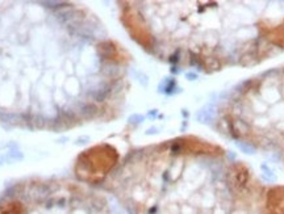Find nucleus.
I'll return each mask as SVG.
<instances>
[{
  "instance_id": "f257e3e1",
  "label": "nucleus",
  "mask_w": 284,
  "mask_h": 214,
  "mask_svg": "<svg viewBox=\"0 0 284 214\" xmlns=\"http://www.w3.org/2000/svg\"><path fill=\"white\" fill-rule=\"evenodd\" d=\"M112 152L115 151L108 147H95L86 151L77 162V173L86 178L107 169L112 164Z\"/></svg>"
},
{
  "instance_id": "f03ea898",
  "label": "nucleus",
  "mask_w": 284,
  "mask_h": 214,
  "mask_svg": "<svg viewBox=\"0 0 284 214\" xmlns=\"http://www.w3.org/2000/svg\"><path fill=\"white\" fill-rule=\"evenodd\" d=\"M0 214H22V208L17 202H8L0 206Z\"/></svg>"
},
{
  "instance_id": "7ed1b4c3",
  "label": "nucleus",
  "mask_w": 284,
  "mask_h": 214,
  "mask_svg": "<svg viewBox=\"0 0 284 214\" xmlns=\"http://www.w3.org/2000/svg\"><path fill=\"white\" fill-rule=\"evenodd\" d=\"M260 169H262V179L268 181V183H272V181H276V175L274 173L272 169L268 167L267 164H260Z\"/></svg>"
},
{
  "instance_id": "20e7f679",
  "label": "nucleus",
  "mask_w": 284,
  "mask_h": 214,
  "mask_svg": "<svg viewBox=\"0 0 284 214\" xmlns=\"http://www.w3.org/2000/svg\"><path fill=\"white\" fill-rule=\"evenodd\" d=\"M236 146H237V149L240 150L241 152H243L246 155H254L257 152L255 147H254L253 145H250V143H247V142H236Z\"/></svg>"
},
{
  "instance_id": "39448f33",
  "label": "nucleus",
  "mask_w": 284,
  "mask_h": 214,
  "mask_svg": "<svg viewBox=\"0 0 284 214\" xmlns=\"http://www.w3.org/2000/svg\"><path fill=\"white\" fill-rule=\"evenodd\" d=\"M187 76H188V78H196V75H193V74H188Z\"/></svg>"
}]
</instances>
